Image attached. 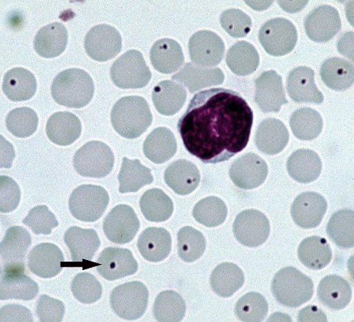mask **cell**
<instances>
[{
    "instance_id": "obj_1",
    "label": "cell",
    "mask_w": 354,
    "mask_h": 322,
    "mask_svg": "<svg viewBox=\"0 0 354 322\" xmlns=\"http://www.w3.org/2000/svg\"><path fill=\"white\" fill-rule=\"evenodd\" d=\"M253 123L252 109L238 92L212 88L193 97L177 129L188 153L218 164L247 147Z\"/></svg>"
},
{
    "instance_id": "obj_2",
    "label": "cell",
    "mask_w": 354,
    "mask_h": 322,
    "mask_svg": "<svg viewBox=\"0 0 354 322\" xmlns=\"http://www.w3.org/2000/svg\"><path fill=\"white\" fill-rule=\"evenodd\" d=\"M111 117L114 130L129 140L144 134L153 120L149 104L140 96H127L118 100L113 107Z\"/></svg>"
},
{
    "instance_id": "obj_3",
    "label": "cell",
    "mask_w": 354,
    "mask_h": 322,
    "mask_svg": "<svg viewBox=\"0 0 354 322\" xmlns=\"http://www.w3.org/2000/svg\"><path fill=\"white\" fill-rule=\"evenodd\" d=\"M95 86L90 75L81 68H68L57 75L51 85V95L59 105L81 108L93 100Z\"/></svg>"
},
{
    "instance_id": "obj_4",
    "label": "cell",
    "mask_w": 354,
    "mask_h": 322,
    "mask_svg": "<svg viewBox=\"0 0 354 322\" xmlns=\"http://www.w3.org/2000/svg\"><path fill=\"white\" fill-rule=\"evenodd\" d=\"M272 292L283 306L296 308L309 301L314 287L311 278L295 267H285L274 277Z\"/></svg>"
},
{
    "instance_id": "obj_5",
    "label": "cell",
    "mask_w": 354,
    "mask_h": 322,
    "mask_svg": "<svg viewBox=\"0 0 354 322\" xmlns=\"http://www.w3.org/2000/svg\"><path fill=\"white\" fill-rule=\"evenodd\" d=\"M152 74L142 56L137 50H130L113 63L112 82L122 89H139L146 87Z\"/></svg>"
},
{
    "instance_id": "obj_6",
    "label": "cell",
    "mask_w": 354,
    "mask_h": 322,
    "mask_svg": "<svg viewBox=\"0 0 354 322\" xmlns=\"http://www.w3.org/2000/svg\"><path fill=\"white\" fill-rule=\"evenodd\" d=\"M114 165V155L104 142H88L79 149L73 158L74 169L84 177L104 178L109 175Z\"/></svg>"
},
{
    "instance_id": "obj_7",
    "label": "cell",
    "mask_w": 354,
    "mask_h": 322,
    "mask_svg": "<svg viewBox=\"0 0 354 322\" xmlns=\"http://www.w3.org/2000/svg\"><path fill=\"white\" fill-rule=\"evenodd\" d=\"M110 197L104 188L94 185H82L74 189L68 200L73 217L86 222L99 220L104 215Z\"/></svg>"
},
{
    "instance_id": "obj_8",
    "label": "cell",
    "mask_w": 354,
    "mask_h": 322,
    "mask_svg": "<svg viewBox=\"0 0 354 322\" xmlns=\"http://www.w3.org/2000/svg\"><path fill=\"white\" fill-rule=\"evenodd\" d=\"M149 292L140 283H125L114 289L111 296V307L118 317L128 321L138 319L145 314Z\"/></svg>"
},
{
    "instance_id": "obj_9",
    "label": "cell",
    "mask_w": 354,
    "mask_h": 322,
    "mask_svg": "<svg viewBox=\"0 0 354 322\" xmlns=\"http://www.w3.org/2000/svg\"><path fill=\"white\" fill-rule=\"evenodd\" d=\"M259 38L268 54L279 57L293 50L298 42V32L290 21L274 19L262 26Z\"/></svg>"
},
{
    "instance_id": "obj_10",
    "label": "cell",
    "mask_w": 354,
    "mask_h": 322,
    "mask_svg": "<svg viewBox=\"0 0 354 322\" xmlns=\"http://www.w3.org/2000/svg\"><path fill=\"white\" fill-rule=\"evenodd\" d=\"M87 54L97 61L113 59L122 48V38L116 28L102 24L91 28L84 39Z\"/></svg>"
},
{
    "instance_id": "obj_11",
    "label": "cell",
    "mask_w": 354,
    "mask_h": 322,
    "mask_svg": "<svg viewBox=\"0 0 354 322\" xmlns=\"http://www.w3.org/2000/svg\"><path fill=\"white\" fill-rule=\"evenodd\" d=\"M233 233L239 243L249 248L263 245L270 234V223L262 212L248 209L239 214L233 223Z\"/></svg>"
},
{
    "instance_id": "obj_12",
    "label": "cell",
    "mask_w": 354,
    "mask_h": 322,
    "mask_svg": "<svg viewBox=\"0 0 354 322\" xmlns=\"http://www.w3.org/2000/svg\"><path fill=\"white\" fill-rule=\"evenodd\" d=\"M140 223L135 211L127 205L113 209L104 222V231L111 243L124 245L132 241L139 231Z\"/></svg>"
},
{
    "instance_id": "obj_13",
    "label": "cell",
    "mask_w": 354,
    "mask_h": 322,
    "mask_svg": "<svg viewBox=\"0 0 354 322\" xmlns=\"http://www.w3.org/2000/svg\"><path fill=\"white\" fill-rule=\"evenodd\" d=\"M31 243L30 234L25 228H9L1 243L2 272L24 273L25 258Z\"/></svg>"
},
{
    "instance_id": "obj_14",
    "label": "cell",
    "mask_w": 354,
    "mask_h": 322,
    "mask_svg": "<svg viewBox=\"0 0 354 322\" xmlns=\"http://www.w3.org/2000/svg\"><path fill=\"white\" fill-rule=\"evenodd\" d=\"M188 48L193 64L204 68L218 66L225 51L222 39L218 34L209 30L194 34L189 40Z\"/></svg>"
},
{
    "instance_id": "obj_15",
    "label": "cell",
    "mask_w": 354,
    "mask_h": 322,
    "mask_svg": "<svg viewBox=\"0 0 354 322\" xmlns=\"http://www.w3.org/2000/svg\"><path fill=\"white\" fill-rule=\"evenodd\" d=\"M254 102L265 113H279L288 104L282 77L276 71L264 72L256 79Z\"/></svg>"
},
{
    "instance_id": "obj_16",
    "label": "cell",
    "mask_w": 354,
    "mask_h": 322,
    "mask_svg": "<svg viewBox=\"0 0 354 322\" xmlns=\"http://www.w3.org/2000/svg\"><path fill=\"white\" fill-rule=\"evenodd\" d=\"M268 165L258 154H245L234 162L230 170L232 181L239 188L253 189L263 184L268 176Z\"/></svg>"
},
{
    "instance_id": "obj_17",
    "label": "cell",
    "mask_w": 354,
    "mask_h": 322,
    "mask_svg": "<svg viewBox=\"0 0 354 322\" xmlns=\"http://www.w3.org/2000/svg\"><path fill=\"white\" fill-rule=\"evenodd\" d=\"M341 27L339 11L328 5H323L314 10L305 20L308 37L317 43L330 41L339 33Z\"/></svg>"
},
{
    "instance_id": "obj_18",
    "label": "cell",
    "mask_w": 354,
    "mask_h": 322,
    "mask_svg": "<svg viewBox=\"0 0 354 322\" xmlns=\"http://www.w3.org/2000/svg\"><path fill=\"white\" fill-rule=\"evenodd\" d=\"M97 262V272L108 281L133 275L138 270V263L129 249L107 248L101 252Z\"/></svg>"
},
{
    "instance_id": "obj_19",
    "label": "cell",
    "mask_w": 354,
    "mask_h": 322,
    "mask_svg": "<svg viewBox=\"0 0 354 322\" xmlns=\"http://www.w3.org/2000/svg\"><path fill=\"white\" fill-rule=\"evenodd\" d=\"M327 209V200L321 194L306 192L299 195L294 200L290 214L297 225L313 229L321 224Z\"/></svg>"
},
{
    "instance_id": "obj_20",
    "label": "cell",
    "mask_w": 354,
    "mask_h": 322,
    "mask_svg": "<svg viewBox=\"0 0 354 322\" xmlns=\"http://www.w3.org/2000/svg\"><path fill=\"white\" fill-rule=\"evenodd\" d=\"M65 258L58 246L51 243L38 245L28 257V267L39 278H50L58 275Z\"/></svg>"
},
{
    "instance_id": "obj_21",
    "label": "cell",
    "mask_w": 354,
    "mask_h": 322,
    "mask_svg": "<svg viewBox=\"0 0 354 322\" xmlns=\"http://www.w3.org/2000/svg\"><path fill=\"white\" fill-rule=\"evenodd\" d=\"M314 76L315 73L309 67H297L291 70L287 79L290 99L297 103L321 104L324 95L317 88Z\"/></svg>"
},
{
    "instance_id": "obj_22",
    "label": "cell",
    "mask_w": 354,
    "mask_h": 322,
    "mask_svg": "<svg viewBox=\"0 0 354 322\" xmlns=\"http://www.w3.org/2000/svg\"><path fill=\"white\" fill-rule=\"evenodd\" d=\"M82 131L81 120L70 112H58L51 115L46 126L48 139L56 145L70 146L79 139Z\"/></svg>"
},
{
    "instance_id": "obj_23",
    "label": "cell",
    "mask_w": 354,
    "mask_h": 322,
    "mask_svg": "<svg viewBox=\"0 0 354 322\" xmlns=\"http://www.w3.org/2000/svg\"><path fill=\"white\" fill-rule=\"evenodd\" d=\"M164 179L176 194L185 196L196 191L201 176L196 164L187 160H178L165 170Z\"/></svg>"
},
{
    "instance_id": "obj_24",
    "label": "cell",
    "mask_w": 354,
    "mask_h": 322,
    "mask_svg": "<svg viewBox=\"0 0 354 322\" xmlns=\"http://www.w3.org/2000/svg\"><path fill=\"white\" fill-rule=\"evenodd\" d=\"M174 82L184 85L190 93L218 86L225 82V74L219 68H204L187 63L179 73L173 76Z\"/></svg>"
},
{
    "instance_id": "obj_25",
    "label": "cell",
    "mask_w": 354,
    "mask_h": 322,
    "mask_svg": "<svg viewBox=\"0 0 354 322\" xmlns=\"http://www.w3.org/2000/svg\"><path fill=\"white\" fill-rule=\"evenodd\" d=\"M289 142L287 126L275 118L263 120L257 129L255 143L259 151L267 155H276L283 151Z\"/></svg>"
},
{
    "instance_id": "obj_26",
    "label": "cell",
    "mask_w": 354,
    "mask_h": 322,
    "mask_svg": "<svg viewBox=\"0 0 354 322\" xmlns=\"http://www.w3.org/2000/svg\"><path fill=\"white\" fill-rule=\"evenodd\" d=\"M137 247L146 261L161 262L169 256L172 249V238L164 228H147L140 234Z\"/></svg>"
},
{
    "instance_id": "obj_27",
    "label": "cell",
    "mask_w": 354,
    "mask_h": 322,
    "mask_svg": "<svg viewBox=\"0 0 354 322\" xmlns=\"http://www.w3.org/2000/svg\"><path fill=\"white\" fill-rule=\"evenodd\" d=\"M65 243L73 262L91 261L100 246L98 234L93 229L73 227L65 234Z\"/></svg>"
},
{
    "instance_id": "obj_28",
    "label": "cell",
    "mask_w": 354,
    "mask_h": 322,
    "mask_svg": "<svg viewBox=\"0 0 354 322\" xmlns=\"http://www.w3.org/2000/svg\"><path fill=\"white\" fill-rule=\"evenodd\" d=\"M68 43L66 27L53 22L39 30L34 39V48L45 59H53L64 53Z\"/></svg>"
},
{
    "instance_id": "obj_29",
    "label": "cell",
    "mask_w": 354,
    "mask_h": 322,
    "mask_svg": "<svg viewBox=\"0 0 354 322\" xmlns=\"http://www.w3.org/2000/svg\"><path fill=\"white\" fill-rule=\"evenodd\" d=\"M150 59L157 71L167 75L178 70L185 62L180 45L168 38L159 39L152 46Z\"/></svg>"
},
{
    "instance_id": "obj_30",
    "label": "cell",
    "mask_w": 354,
    "mask_h": 322,
    "mask_svg": "<svg viewBox=\"0 0 354 322\" xmlns=\"http://www.w3.org/2000/svg\"><path fill=\"white\" fill-rule=\"evenodd\" d=\"M288 173L300 183L317 180L322 173V162L319 155L310 149H299L290 155L287 163Z\"/></svg>"
},
{
    "instance_id": "obj_31",
    "label": "cell",
    "mask_w": 354,
    "mask_h": 322,
    "mask_svg": "<svg viewBox=\"0 0 354 322\" xmlns=\"http://www.w3.org/2000/svg\"><path fill=\"white\" fill-rule=\"evenodd\" d=\"M152 100L159 113L173 116L184 106L187 91L180 84L172 80H164L153 88Z\"/></svg>"
},
{
    "instance_id": "obj_32",
    "label": "cell",
    "mask_w": 354,
    "mask_h": 322,
    "mask_svg": "<svg viewBox=\"0 0 354 322\" xmlns=\"http://www.w3.org/2000/svg\"><path fill=\"white\" fill-rule=\"evenodd\" d=\"M37 88L35 76L26 68H12L3 77V91L11 101L30 100L36 94Z\"/></svg>"
},
{
    "instance_id": "obj_33",
    "label": "cell",
    "mask_w": 354,
    "mask_h": 322,
    "mask_svg": "<svg viewBox=\"0 0 354 322\" xmlns=\"http://www.w3.org/2000/svg\"><path fill=\"white\" fill-rule=\"evenodd\" d=\"M319 300L330 309L339 310L347 307L352 299L349 283L338 275L327 276L319 283Z\"/></svg>"
},
{
    "instance_id": "obj_34",
    "label": "cell",
    "mask_w": 354,
    "mask_h": 322,
    "mask_svg": "<svg viewBox=\"0 0 354 322\" xmlns=\"http://www.w3.org/2000/svg\"><path fill=\"white\" fill-rule=\"evenodd\" d=\"M177 144L174 134L165 126L153 130L144 143V153L147 159L155 164H163L176 153Z\"/></svg>"
},
{
    "instance_id": "obj_35",
    "label": "cell",
    "mask_w": 354,
    "mask_h": 322,
    "mask_svg": "<svg viewBox=\"0 0 354 322\" xmlns=\"http://www.w3.org/2000/svg\"><path fill=\"white\" fill-rule=\"evenodd\" d=\"M39 287L35 281L23 272H2L0 299L1 301L16 299L24 301L37 296Z\"/></svg>"
},
{
    "instance_id": "obj_36",
    "label": "cell",
    "mask_w": 354,
    "mask_h": 322,
    "mask_svg": "<svg viewBox=\"0 0 354 322\" xmlns=\"http://www.w3.org/2000/svg\"><path fill=\"white\" fill-rule=\"evenodd\" d=\"M243 270L236 264L224 263L216 267L210 277V285L216 295L230 297L244 284Z\"/></svg>"
},
{
    "instance_id": "obj_37",
    "label": "cell",
    "mask_w": 354,
    "mask_h": 322,
    "mask_svg": "<svg viewBox=\"0 0 354 322\" xmlns=\"http://www.w3.org/2000/svg\"><path fill=\"white\" fill-rule=\"evenodd\" d=\"M300 261L311 269L326 267L333 258V251L325 238L313 236L304 240L298 250Z\"/></svg>"
},
{
    "instance_id": "obj_38",
    "label": "cell",
    "mask_w": 354,
    "mask_h": 322,
    "mask_svg": "<svg viewBox=\"0 0 354 322\" xmlns=\"http://www.w3.org/2000/svg\"><path fill=\"white\" fill-rule=\"evenodd\" d=\"M260 57L258 50L248 42L239 41L227 51L226 64L232 73L245 77L258 68Z\"/></svg>"
},
{
    "instance_id": "obj_39",
    "label": "cell",
    "mask_w": 354,
    "mask_h": 322,
    "mask_svg": "<svg viewBox=\"0 0 354 322\" xmlns=\"http://www.w3.org/2000/svg\"><path fill=\"white\" fill-rule=\"evenodd\" d=\"M319 73L327 87L334 91H344L353 84L352 63L339 57H332L325 61Z\"/></svg>"
},
{
    "instance_id": "obj_40",
    "label": "cell",
    "mask_w": 354,
    "mask_h": 322,
    "mask_svg": "<svg viewBox=\"0 0 354 322\" xmlns=\"http://www.w3.org/2000/svg\"><path fill=\"white\" fill-rule=\"evenodd\" d=\"M118 181L120 193H136L142 187L151 184L153 177L151 169L142 165L139 160L124 158Z\"/></svg>"
},
{
    "instance_id": "obj_41",
    "label": "cell",
    "mask_w": 354,
    "mask_h": 322,
    "mask_svg": "<svg viewBox=\"0 0 354 322\" xmlns=\"http://www.w3.org/2000/svg\"><path fill=\"white\" fill-rule=\"evenodd\" d=\"M140 209L148 221L162 222L172 216L174 206L173 200L162 189H151L142 195Z\"/></svg>"
},
{
    "instance_id": "obj_42",
    "label": "cell",
    "mask_w": 354,
    "mask_h": 322,
    "mask_svg": "<svg viewBox=\"0 0 354 322\" xmlns=\"http://www.w3.org/2000/svg\"><path fill=\"white\" fill-rule=\"evenodd\" d=\"M293 134L300 140H315L323 130V119L317 111L311 108H301L296 111L290 119Z\"/></svg>"
},
{
    "instance_id": "obj_43",
    "label": "cell",
    "mask_w": 354,
    "mask_h": 322,
    "mask_svg": "<svg viewBox=\"0 0 354 322\" xmlns=\"http://www.w3.org/2000/svg\"><path fill=\"white\" fill-rule=\"evenodd\" d=\"M153 312L158 321H181L185 316L186 304L178 293L167 290L157 296Z\"/></svg>"
},
{
    "instance_id": "obj_44",
    "label": "cell",
    "mask_w": 354,
    "mask_h": 322,
    "mask_svg": "<svg viewBox=\"0 0 354 322\" xmlns=\"http://www.w3.org/2000/svg\"><path fill=\"white\" fill-rule=\"evenodd\" d=\"M327 233L330 240L342 249H351L353 239V211L340 210L337 211L328 224Z\"/></svg>"
},
{
    "instance_id": "obj_45",
    "label": "cell",
    "mask_w": 354,
    "mask_h": 322,
    "mask_svg": "<svg viewBox=\"0 0 354 322\" xmlns=\"http://www.w3.org/2000/svg\"><path fill=\"white\" fill-rule=\"evenodd\" d=\"M227 216V208L224 201L213 196L198 201L193 209L195 220L207 227L221 225Z\"/></svg>"
},
{
    "instance_id": "obj_46",
    "label": "cell",
    "mask_w": 354,
    "mask_h": 322,
    "mask_svg": "<svg viewBox=\"0 0 354 322\" xmlns=\"http://www.w3.org/2000/svg\"><path fill=\"white\" fill-rule=\"evenodd\" d=\"M177 239L179 256L182 261L187 263L198 260L207 248V240L203 234L192 227L180 229Z\"/></svg>"
},
{
    "instance_id": "obj_47",
    "label": "cell",
    "mask_w": 354,
    "mask_h": 322,
    "mask_svg": "<svg viewBox=\"0 0 354 322\" xmlns=\"http://www.w3.org/2000/svg\"><path fill=\"white\" fill-rule=\"evenodd\" d=\"M39 118L33 109L21 107L13 109L6 119V126L11 134L18 138L32 135L37 129Z\"/></svg>"
},
{
    "instance_id": "obj_48",
    "label": "cell",
    "mask_w": 354,
    "mask_h": 322,
    "mask_svg": "<svg viewBox=\"0 0 354 322\" xmlns=\"http://www.w3.org/2000/svg\"><path fill=\"white\" fill-rule=\"evenodd\" d=\"M237 318L245 322L264 321L268 312L265 297L258 292H249L239 299L235 309Z\"/></svg>"
},
{
    "instance_id": "obj_49",
    "label": "cell",
    "mask_w": 354,
    "mask_h": 322,
    "mask_svg": "<svg viewBox=\"0 0 354 322\" xmlns=\"http://www.w3.org/2000/svg\"><path fill=\"white\" fill-rule=\"evenodd\" d=\"M71 290L74 297L85 304L98 301L102 294V285L90 273L78 274L72 281Z\"/></svg>"
},
{
    "instance_id": "obj_50",
    "label": "cell",
    "mask_w": 354,
    "mask_h": 322,
    "mask_svg": "<svg viewBox=\"0 0 354 322\" xmlns=\"http://www.w3.org/2000/svg\"><path fill=\"white\" fill-rule=\"evenodd\" d=\"M220 22L225 31L234 38L247 37L252 27L249 15L239 9L224 11L220 17Z\"/></svg>"
},
{
    "instance_id": "obj_51",
    "label": "cell",
    "mask_w": 354,
    "mask_h": 322,
    "mask_svg": "<svg viewBox=\"0 0 354 322\" xmlns=\"http://www.w3.org/2000/svg\"><path fill=\"white\" fill-rule=\"evenodd\" d=\"M23 223L30 227L35 234L48 235L53 228L59 226L55 215L46 205L37 206L31 209Z\"/></svg>"
},
{
    "instance_id": "obj_52",
    "label": "cell",
    "mask_w": 354,
    "mask_h": 322,
    "mask_svg": "<svg viewBox=\"0 0 354 322\" xmlns=\"http://www.w3.org/2000/svg\"><path fill=\"white\" fill-rule=\"evenodd\" d=\"M37 314L42 322L62 321L65 314V305L55 299L43 295L38 302Z\"/></svg>"
},
{
    "instance_id": "obj_53",
    "label": "cell",
    "mask_w": 354,
    "mask_h": 322,
    "mask_svg": "<svg viewBox=\"0 0 354 322\" xmlns=\"http://www.w3.org/2000/svg\"><path fill=\"white\" fill-rule=\"evenodd\" d=\"M1 184V209L2 214H9L19 206L21 200V191L18 184L8 176L0 178Z\"/></svg>"
},
{
    "instance_id": "obj_54",
    "label": "cell",
    "mask_w": 354,
    "mask_h": 322,
    "mask_svg": "<svg viewBox=\"0 0 354 322\" xmlns=\"http://www.w3.org/2000/svg\"><path fill=\"white\" fill-rule=\"evenodd\" d=\"M0 321H33L30 310L19 305H7L1 309Z\"/></svg>"
},
{
    "instance_id": "obj_55",
    "label": "cell",
    "mask_w": 354,
    "mask_h": 322,
    "mask_svg": "<svg viewBox=\"0 0 354 322\" xmlns=\"http://www.w3.org/2000/svg\"><path fill=\"white\" fill-rule=\"evenodd\" d=\"M299 321H327L326 315H325L321 310L317 307H307L302 309L299 315Z\"/></svg>"
},
{
    "instance_id": "obj_56",
    "label": "cell",
    "mask_w": 354,
    "mask_h": 322,
    "mask_svg": "<svg viewBox=\"0 0 354 322\" xmlns=\"http://www.w3.org/2000/svg\"><path fill=\"white\" fill-rule=\"evenodd\" d=\"M353 36L352 32L344 34L339 41L338 49L340 53L346 57H350L351 60L353 59Z\"/></svg>"
}]
</instances>
